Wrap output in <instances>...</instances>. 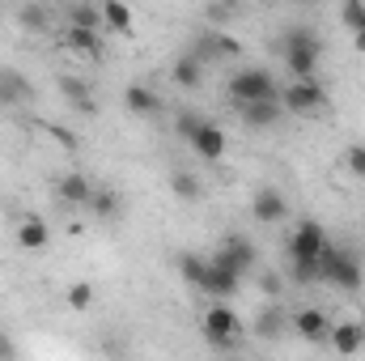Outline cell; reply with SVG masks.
Instances as JSON below:
<instances>
[{"label": "cell", "mask_w": 365, "mask_h": 361, "mask_svg": "<svg viewBox=\"0 0 365 361\" xmlns=\"http://www.w3.org/2000/svg\"><path fill=\"white\" fill-rule=\"evenodd\" d=\"M170 191L179 195L182 204H195V200L204 195V187H200V179H195L191 171H170Z\"/></svg>", "instance_id": "7402d4cb"}, {"label": "cell", "mask_w": 365, "mask_h": 361, "mask_svg": "<svg viewBox=\"0 0 365 361\" xmlns=\"http://www.w3.org/2000/svg\"><path fill=\"white\" fill-rule=\"evenodd\" d=\"M60 98L73 106V111H86V115H93L98 111V102H93V90H90V81H81V77H73V73H64L60 81Z\"/></svg>", "instance_id": "2e32d148"}, {"label": "cell", "mask_w": 365, "mask_h": 361, "mask_svg": "<svg viewBox=\"0 0 365 361\" xmlns=\"http://www.w3.org/2000/svg\"><path fill=\"white\" fill-rule=\"evenodd\" d=\"M64 302H68V310H90V306H93V285H90V280H77V285H68Z\"/></svg>", "instance_id": "4316f807"}, {"label": "cell", "mask_w": 365, "mask_h": 361, "mask_svg": "<svg viewBox=\"0 0 365 361\" xmlns=\"http://www.w3.org/2000/svg\"><path fill=\"white\" fill-rule=\"evenodd\" d=\"M68 26H77V30H102V9H93V4H73V9H68Z\"/></svg>", "instance_id": "d4e9b609"}, {"label": "cell", "mask_w": 365, "mask_h": 361, "mask_svg": "<svg viewBox=\"0 0 365 361\" xmlns=\"http://www.w3.org/2000/svg\"><path fill=\"white\" fill-rule=\"evenodd\" d=\"M284 327H289V315H284V306H276V302H268V306L251 319V332H255L259 340H280Z\"/></svg>", "instance_id": "e0dca14e"}, {"label": "cell", "mask_w": 365, "mask_h": 361, "mask_svg": "<svg viewBox=\"0 0 365 361\" xmlns=\"http://www.w3.org/2000/svg\"><path fill=\"white\" fill-rule=\"evenodd\" d=\"M187 145H191L204 162H221V158H225V132H221L217 123H208V119L195 128V136H191Z\"/></svg>", "instance_id": "4fadbf2b"}, {"label": "cell", "mask_w": 365, "mask_h": 361, "mask_svg": "<svg viewBox=\"0 0 365 361\" xmlns=\"http://www.w3.org/2000/svg\"><path fill=\"white\" fill-rule=\"evenodd\" d=\"M93 191H98V187L86 179V171H68V175H60V183H56V195H60V204H68V208H90Z\"/></svg>", "instance_id": "8fae6325"}, {"label": "cell", "mask_w": 365, "mask_h": 361, "mask_svg": "<svg viewBox=\"0 0 365 361\" xmlns=\"http://www.w3.org/2000/svg\"><path fill=\"white\" fill-rule=\"evenodd\" d=\"M90 213H93V217H102V221H106V217H115V213H119V195H115V191H93Z\"/></svg>", "instance_id": "83f0119b"}, {"label": "cell", "mask_w": 365, "mask_h": 361, "mask_svg": "<svg viewBox=\"0 0 365 361\" xmlns=\"http://www.w3.org/2000/svg\"><path fill=\"white\" fill-rule=\"evenodd\" d=\"M230 13H234V9H230V4H208V9H204V17H208V21H212V26H221V21H225V17H230Z\"/></svg>", "instance_id": "1f68e13d"}, {"label": "cell", "mask_w": 365, "mask_h": 361, "mask_svg": "<svg viewBox=\"0 0 365 361\" xmlns=\"http://www.w3.org/2000/svg\"><path fill=\"white\" fill-rule=\"evenodd\" d=\"M353 47H357V51L365 56V34H353Z\"/></svg>", "instance_id": "836d02e7"}, {"label": "cell", "mask_w": 365, "mask_h": 361, "mask_svg": "<svg viewBox=\"0 0 365 361\" xmlns=\"http://www.w3.org/2000/svg\"><path fill=\"white\" fill-rule=\"evenodd\" d=\"M230 102L234 106H251V102H280V81L272 77V68L264 64H251V68H238L230 77Z\"/></svg>", "instance_id": "3957f363"}, {"label": "cell", "mask_w": 365, "mask_h": 361, "mask_svg": "<svg viewBox=\"0 0 365 361\" xmlns=\"http://www.w3.org/2000/svg\"><path fill=\"white\" fill-rule=\"evenodd\" d=\"M280 106H284L289 115L310 119V115H319V111L327 106V86H323V81H289V86L280 90Z\"/></svg>", "instance_id": "52a82bcc"}, {"label": "cell", "mask_w": 365, "mask_h": 361, "mask_svg": "<svg viewBox=\"0 0 365 361\" xmlns=\"http://www.w3.org/2000/svg\"><path fill=\"white\" fill-rule=\"evenodd\" d=\"M327 230L319 221H297L289 234V280L293 285H310L319 280V255L327 247Z\"/></svg>", "instance_id": "6da1fadb"}, {"label": "cell", "mask_w": 365, "mask_h": 361, "mask_svg": "<svg viewBox=\"0 0 365 361\" xmlns=\"http://www.w3.org/2000/svg\"><path fill=\"white\" fill-rule=\"evenodd\" d=\"M170 81H175L179 90H195V86L204 81V64H200V60H195L191 51H182L179 60L170 64Z\"/></svg>", "instance_id": "d6986e66"}, {"label": "cell", "mask_w": 365, "mask_h": 361, "mask_svg": "<svg viewBox=\"0 0 365 361\" xmlns=\"http://www.w3.org/2000/svg\"><path fill=\"white\" fill-rule=\"evenodd\" d=\"M34 102V86L26 81V73L0 64V111H13V106H26Z\"/></svg>", "instance_id": "30bf717a"}, {"label": "cell", "mask_w": 365, "mask_h": 361, "mask_svg": "<svg viewBox=\"0 0 365 361\" xmlns=\"http://www.w3.org/2000/svg\"><path fill=\"white\" fill-rule=\"evenodd\" d=\"M17 21H21L30 34H43V30L51 26V9H47V4H21V9H17Z\"/></svg>", "instance_id": "603a6c76"}, {"label": "cell", "mask_w": 365, "mask_h": 361, "mask_svg": "<svg viewBox=\"0 0 365 361\" xmlns=\"http://www.w3.org/2000/svg\"><path fill=\"white\" fill-rule=\"evenodd\" d=\"M13 243H17L21 251H43V247L51 243V225H47L43 217H21V221L13 225Z\"/></svg>", "instance_id": "5bb4252c"}, {"label": "cell", "mask_w": 365, "mask_h": 361, "mask_svg": "<svg viewBox=\"0 0 365 361\" xmlns=\"http://www.w3.org/2000/svg\"><path fill=\"white\" fill-rule=\"evenodd\" d=\"M123 106H128L132 115L149 119V115H162V93L153 90V86H145V81H132V86L123 90Z\"/></svg>", "instance_id": "9a60e30c"}, {"label": "cell", "mask_w": 365, "mask_h": 361, "mask_svg": "<svg viewBox=\"0 0 365 361\" xmlns=\"http://www.w3.org/2000/svg\"><path fill=\"white\" fill-rule=\"evenodd\" d=\"M280 115H284V106L280 102H251V106H238V119L247 123V128H255V132H268L280 123Z\"/></svg>", "instance_id": "ac0fdd59"}, {"label": "cell", "mask_w": 365, "mask_h": 361, "mask_svg": "<svg viewBox=\"0 0 365 361\" xmlns=\"http://www.w3.org/2000/svg\"><path fill=\"white\" fill-rule=\"evenodd\" d=\"M289 327H293L306 345H327V340H331V319H327L323 306H302V310H293Z\"/></svg>", "instance_id": "ba28073f"}, {"label": "cell", "mask_w": 365, "mask_h": 361, "mask_svg": "<svg viewBox=\"0 0 365 361\" xmlns=\"http://www.w3.org/2000/svg\"><path fill=\"white\" fill-rule=\"evenodd\" d=\"M340 21H344L353 34H365V0H344V4H340Z\"/></svg>", "instance_id": "484cf974"}, {"label": "cell", "mask_w": 365, "mask_h": 361, "mask_svg": "<svg viewBox=\"0 0 365 361\" xmlns=\"http://www.w3.org/2000/svg\"><path fill=\"white\" fill-rule=\"evenodd\" d=\"M179 272L187 285H195V289H204V276H208V260L204 255H179Z\"/></svg>", "instance_id": "cb8c5ba5"}, {"label": "cell", "mask_w": 365, "mask_h": 361, "mask_svg": "<svg viewBox=\"0 0 365 361\" xmlns=\"http://www.w3.org/2000/svg\"><path fill=\"white\" fill-rule=\"evenodd\" d=\"M280 56L293 81H319V60H323V39L310 26H289L280 34Z\"/></svg>", "instance_id": "7a4b0ae2"}, {"label": "cell", "mask_w": 365, "mask_h": 361, "mask_svg": "<svg viewBox=\"0 0 365 361\" xmlns=\"http://www.w3.org/2000/svg\"><path fill=\"white\" fill-rule=\"evenodd\" d=\"M102 26L115 30V34H128V30H132V9L119 4V0H106V4H102Z\"/></svg>", "instance_id": "44dd1931"}, {"label": "cell", "mask_w": 365, "mask_h": 361, "mask_svg": "<svg viewBox=\"0 0 365 361\" xmlns=\"http://www.w3.org/2000/svg\"><path fill=\"white\" fill-rule=\"evenodd\" d=\"M0 361H17V345L9 332H0Z\"/></svg>", "instance_id": "d6a6232c"}, {"label": "cell", "mask_w": 365, "mask_h": 361, "mask_svg": "<svg viewBox=\"0 0 365 361\" xmlns=\"http://www.w3.org/2000/svg\"><path fill=\"white\" fill-rule=\"evenodd\" d=\"M361 353H365V349H361Z\"/></svg>", "instance_id": "e575fe53"}, {"label": "cell", "mask_w": 365, "mask_h": 361, "mask_svg": "<svg viewBox=\"0 0 365 361\" xmlns=\"http://www.w3.org/2000/svg\"><path fill=\"white\" fill-rule=\"evenodd\" d=\"M319 280H327V285H336V289H344V293H357V289L365 285L361 260L327 243V247H323V255H319Z\"/></svg>", "instance_id": "277c9868"}, {"label": "cell", "mask_w": 365, "mask_h": 361, "mask_svg": "<svg viewBox=\"0 0 365 361\" xmlns=\"http://www.w3.org/2000/svg\"><path fill=\"white\" fill-rule=\"evenodd\" d=\"M200 327H204V340H208L212 349H234L238 336H242V319H238L225 302H212V306L204 310Z\"/></svg>", "instance_id": "8992f818"}, {"label": "cell", "mask_w": 365, "mask_h": 361, "mask_svg": "<svg viewBox=\"0 0 365 361\" xmlns=\"http://www.w3.org/2000/svg\"><path fill=\"white\" fill-rule=\"evenodd\" d=\"M340 357H357L365 349V323L357 319H340V323H331V340H327Z\"/></svg>", "instance_id": "7c38bea8"}, {"label": "cell", "mask_w": 365, "mask_h": 361, "mask_svg": "<svg viewBox=\"0 0 365 361\" xmlns=\"http://www.w3.org/2000/svg\"><path fill=\"white\" fill-rule=\"evenodd\" d=\"M60 43H64L73 56H98V47H102V30H77V26H68V30L60 34Z\"/></svg>", "instance_id": "ffe728a7"}, {"label": "cell", "mask_w": 365, "mask_h": 361, "mask_svg": "<svg viewBox=\"0 0 365 361\" xmlns=\"http://www.w3.org/2000/svg\"><path fill=\"white\" fill-rule=\"evenodd\" d=\"M344 166L353 179H365V145H349L344 149Z\"/></svg>", "instance_id": "f1b7e54d"}, {"label": "cell", "mask_w": 365, "mask_h": 361, "mask_svg": "<svg viewBox=\"0 0 365 361\" xmlns=\"http://www.w3.org/2000/svg\"><path fill=\"white\" fill-rule=\"evenodd\" d=\"M200 123H204V119H200V115H195V111H182L179 119H175V128H179V136H182V141H191V136H195V128H200Z\"/></svg>", "instance_id": "4dcf8cb0"}, {"label": "cell", "mask_w": 365, "mask_h": 361, "mask_svg": "<svg viewBox=\"0 0 365 361\" xmlns=\"http://www.w3.org/2000/svg\"><path fill=\"white\" fill-rule=\"evenodd\" d=\"M208 264L217 272H230V276H238V280H247L255 264H259V251H255V243L251 238H242V234H225V243L208 255Z\"/></svg>", "instance_id": "5b68a950"}, {"label": "cell", "mask_w": 365, "mask_h": 361, "mask_svg": "<svg viewBox=\"0 0 365 361\" xmlns=\"http://www.w3.org/2000/svg\"><path fill=\"white\" fill-rule=\"evenodd\" d=\"M251 217H255L259 225H280V221L289 217L284 191H280V187H259V191L251 195Z\"/></svg>", "instance_id": "9c48e42d"}, {"label": "cell", "mask_w": 365, "mask_h": 361, "mask_svg": "<svg viewBox=\"0 0 365 361\" xmlns=\"http://www.w3.org/2000/svg\"><path fill=\"white\" fill-rule=\"evenodd\" d=\"M255 285H259V289H264V298H272V302L280 298V289H284V280H280L276 272H268V268L255 272Z\"/></svg>", "instance_id": "f546056e"}]
</instances>
